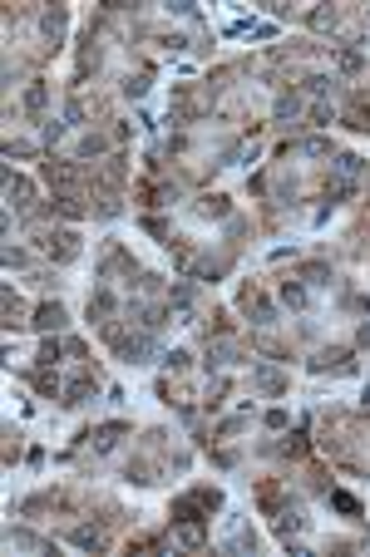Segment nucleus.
<instances>
[{
    "label": "nucleus",
    "mask_w": 370,
    "mask_h": 557,
    "mask_svg": "<svg viewBox=\"0 0 370 557\" xmlns=\"http://www.w3.org/2000/svg\"><path fill=\"white\" fill-rule=\"evenodd\" d=\"M104 336H109V346L119 350V360H129V365H143L153 355V336H148V330H143V336H129L124 325H109Z\"/></svg>",
    "instance_id": "1"
},
{
    "label": "nucleus",
    "mask_w": 370,
    "mask_h": 557,
    "mask_svg": "<svg viewBox=\"0 0 370 557\" xmlns=\"http://www.w3.org/2000/svg\"><path fill=\"white\" fill-rule=\"evenodd\" d=\"M311 370H316V375H326V370L351 375V370H355V360H351V350H341V346H336V350H321V355H316V360H311Z\"/></svg>",
    "instance_id": "2"
},
{
    "label": "nucleus",
    "mask_w": 370,
    "mask_h": 557,
    "mask_svg": "<svg viewBox=\"0 0 370 557\" xmlns=\"http://www.w3.org/2000/svg\"><path fill=\"white\" fill-rule=\"evenodd\" d=\"M30 325L49 336V330H65V325H70V316H65V306H60V301H45V306L35 311V321H30Z\"/></svg>",
    "instance_id": "3"
},
{
    "label": "nucleus",
    "mask_w": 370,
    "mask_h": 557,
    "mask_svg": "<svg viewBox=\"0 0 370 557\" xmlns=\"http://www.w3.org/2000/svg\"><path fill=\"white\" fill-rule=\"evenodd\" d=\"M252 385L262 389V395H287V375L272 370V365H252Z\"/></svg>",
    "instance_id": "4"
},
{
    "label": "nucleus",
    "mask_w": 370,
    "mask_h": 557,
    "mask_svg": "<svg viewBox=\"0 0 370 557\" xmlns=\"http://www.w3.org/2000/svg\"><path fill=\"white\" fill-rule=\"evenodd\" d=\"M49 257H60V261H74L79 257V232H55V237H45Z\"/></svg>",
    "instance_id": "5"
},
{
    "label": "nucleus",
    "mask_w": 370,
    "mask_h": 557,
    "mask_svg": "<svg viewBox=\"0 0 370 557\" xmlns=\"http://www.w3.org/2000/svg\"><path fill=\"white\" fill-rule=\"evenodd\" d=\"M124 434H129V424H119V419H114V424H99V429L89 434V444H94L99 454H109V449H114V444H119Z\"/></svg>",
    "instance_id": "6"
},
{
    "label": "nucleus",
    "mask_w": 370,
    "mask_h": 557,
    "mask_svg": "<svg viewBox=\"0 0 370 557\" xmlns=\"http://www.w3.org/2000/svg\"><path fill=\"white\" fill-rule=\"evenodd\" d=\"M114 306H119V301H114V291H109V286H99V291L89 296V321H109V316H114Z\"/></svg>",
    "instance_id": "7"
},
{
    "label": "nucleus",
    "mask_w": 370,
    "mask_h": 557,
    "mask_svg": "<svg viewBox=\"0 0 370 557\" xmlns=\"http://www.w3.org/2000/svg\"><path fill=\"white\" fill-rule=\"evenodd\" d=\"M247 316H252V325H262V330H267V325H277V306L267 301V296H247Z\"/></svg>",
    "instance_id": "8"
},
{
    "label": "nucleus",
    "mask_w": 370,
    "mask_h": 557,
    "mask_svg": "<svg viewBox=\"0 0 370 557\" xmlns=\"http://www.w3.org/2000/svg\"><path fill=\"white\" fill-rule=\"evenodd\" d=\"M202 503H198V498L188 493V498H173V523H202Z\"/></svg>",
    "instance_id": "9"
},
{
    "label": "nucleus",
    "mask_w": 370,
    "mask_h": 557,
    "mask_svg": "<svg viewBox=\"0 0 370 557\" xmlns=\"http://www.w3.org/2000/svg\"><path fill=\"white\" fill-rule=\"evenodd\" d=\"M301 523H306V518H301V508H296V503L277 508V533H282L287 542H291V533H301Z\"/></svg>",
    "instance_id": "10"
},
{
    "label": "nucleus",
    "mask_w": 370,
    "mask_h": 557,
    "mask_svg": "<svg viewBox=\"0 0 370 557\" xmlns=\"http://www.w3.org/2000/svg\"><path fill=\"white\" fill-rule=\"evenodd\" d=\"M89 395H94V380H89V375H79V380H70V385H65V405H70V410H79Z\"/></svg>",
    "instance_id": "11"
},
{
    "label": "nucleus",
    "mask_w": 370,
    "mask_h": 557,
    "mask_svg": "<svg viewBox=\"0 0 370 557\" xmlns=\"http://www.w3.org/2000/svg\"><path fill=\"white\" fill-rule=\"evenodd\" d=\"M6 542H10V547H25V552H49V542H45V538H35V533H25V528H10V533H6Z\"/></svg>",
    "instance_id": "12"
},
{
    "label": "nucleus",
    "mask_w": 370,
    "mask_h": 557,
    "mask_svg": "<svg viewBox=\"0 0 370 557\" xmlns=\"http://www.w3.org/2000/svg\"><path fill=\"white\" fill-rule=\"evenodd\" d=\"M40 30H45V40H55V45H60V35H65V10H60V6H55V10H45V15H40Z\"/></svg>",
    "instance_id": "13"
},
{
    "label": "nucleus",
    "mask_w": 370,
    "mask_h": 557,
    "mask_svg": "<svg viewBox=\"0 0 370 557\" xmlns=\"http://www.w3.org/2000/svg\"><path fill=\"white\" fill-rule=\"evenodd\" d=\"M301 282H306V286H331V266H326V261H306V266H301Z\"/></svg>",
    "instance_id": "14"
},
{
    "label": "nucleus",
    "mask_w": 370,
    "mask_h": 557,
    "mask_svg": "<svg viewBox=\"0 0 370 557\" xmlns=\"http://www.w3.org/2000/svg\"><path fill=\"white\" fill-rule=\"evenodd\" d=\"M70 542H74V547H84V552H89V547L99 552V547H104V533H99V528H74V533H70Z\"/></svg>",
    "instance_id": "15"
},
{
    "label": "nucleus",
    "mask_w": 370,
    "mask_h": 557,
    "mask_svg": "<svg viewBox=\"0 0 370 557\" xmlns=\"http://www.w3.org/2000/svg\"><path fill=\"white\" fill-rule=\"evenodd\" d=\"M173 528H178V542H183V547H202V542H207L202 523H173Z\"/></svg>",
    "instance_id": "16"
},
{
    "label": "nucleus",
    "mask_w": 370,
    "mask_h": 557,
    "mask_svg": "<svg viewBox=\"0 0 370 557\" xmlns=\"http://www.w3.org/2000/svg\"><path fill=\"white\" fill-rule=\"evenodd\" d=\"M272 114H277V124H287V119H296V114H301V94H282V99H277V108H272Z\"/></svg>",
    "instance_id": "17"
},
{
    "label": "nucleus",
    "mask_w": 370,
    "mask_h": 557,
    "mask_svg": "<svg viewBox=\"0 0 370 557\" xmlns=\"http://www.w3.org/2000/svg\"><path fill=\"white\" fill-rule=\"evenodd\" d=\"M45 104H49V84H40V79H35V84L25 89V108H35V114H40Z\"/></svg>",
    "instance_id": "18"
},
{
    "label": "nucleus",
    "mask_w": 370,
    "mask_h": 557,
    "mask_svg": "<svg viewBox=\"0 0 370 557\" xmlns=\"http://www.w3.org/2000/svg\"><path fill=\"white\" fill-rule=\"evenodd\" d=\"M351 193H355V183H351V178H336V183H326V202H331V207H336V202H346Z\"/></svg>",
    "instance_id": "19"
},
{
    "label": "nucleus",
    "mask_w": 370,
    "mask_h": 557,
    "mask_svg": "<svg viewBox=\"0 0 370 557\" xmlns=\"http://www.w3.org/2000/svg\"><path fill=\"white\" fill-rule=\"evenodd\" d=\"M282 301H287L291 311H301V306H306V286H301V282H282Z\"/></svg>",
    "instance_id": "20"
},
{
    "label": "nucleus",
    "mask_w": 370,
    "mask_h": 557,
    "mask_svg": "<svg viewBox=\"0 0 370 557\" xmlns=\"http://www.w3.org/2000/svg\"><path fill=\"white\" fill-rule=\"evenodd\" d=\"M360 173V158L355 153H336V178H355Z\"/></svg>",
    "instance_id": "21"
},
{
    "label": "nucleus",
    "mask_w": 370,
    "mask_h": 557,
    "mask_svg": "<svg viewBox=\"0 0 370 557\" xmlns=\"http://www.w3.org/2000/svg\"><path fill=\"white\" fill-rule=\"evenodd\" d=\"M198 212H202V217H227V197H223V193H218V197H202Z\"/></svg>",
    "instance_id": "22"
},
{
    "label": "nucleus",
    "mask_w": 370,
    "mask_h": 557,
    "mask_svg": "<svg viewBox=\"0 0 370 557\" xmlns=\"http://www.w3.org/2000/svg\"><path fill=\"white\" fill-rule=\"evenodd\" d=\"M193 498H198L207 513H218V508H223V493H218V488H193Z\"/></svg>",
    "instance_id": "23"
},
{
    "label": "nucleus",
    "mask_w": 370,
    "mask_h": 557,
    "mask_svg": "<svg viewBox=\"0 0 370 557\" xmlns=\"http://www.w3.org/2000/svg\"><path fill=\"white\" fill-rule=\"evenodd\" d=\"M6 193H10V202H15V207H30V183H25V178H10V188H6Z\"/></svg>",
    "instance_id": "24"
},
{
    "label": "nucleus",
    "mask_w": 370,
    "mask_h": 557,
    "mask_svg": "<svg viewBox=\"0 0 370 557\" xmlns=\"http://www.w3.org/2000/svg\"><path fill=\"white\" fill-rule=\"evenodd\" d=\"M306 20H311V30H331V25H336V10H326V6H316V10H311Z\"/></svg>",
    "instance_id": "25"
},
{
    "label": "nucleus",
    "mask_w": 370,
    "mask_h": 557,
    "mask_svg": "<svg viewBox=\"0 0 370 557\" xmlns=\"http://www.w3.org/2000/svg\"><path fill=\"white\" fill-rule=\"evenodd\" d=\"M74 153H79V158H94V153H104V138H99V134H84Z\"/></svg>",
    "instance_id": "26"
},
{
    "label": "nucleus",
    "mask_w": 370,
    "mask_h": 557,
    "mask_svg": "<svg viewBox=\"0 0 370 557\" xmlns=\"http://www.w3.org/2000/svg\"><path fill=\"white\" fill-rule=\"evenodd\" d=\"M65 129H70V124H60V119H45L40 138H45V143H60V138H65Z\"/></svg>",
    "instance_id": "27"
},
{
    "label": "nucleus",
    "mask_w": 370,
    "mask_h": 557,
    "mask_svg": "<svg viewBox=\"0 0 370 557\" xmlns=\"http://www.w3.org/2000/svg\"><path fill=\"white\" fill-rule=\"evenodd\" d=\"M60 355H65V346H60V341H45V346H40V365H55Z\"/></svg>",
    "instance_id": "28"
},
{
    "label": "nucleus",
    "mask_w": 370,
    "mask_h": 557,
    "mask_svg": "<svg viewBox=\"0 0 370 557\" xmlns=\"http://www.w3.org/2000/svg\"><path fill=\"white\" fill-rule=\"evenodd\" d=\"M282 454H291V459H301V454H306V434H287V444H282Z\"/></svg>",
    "instance_id": "29"
},
{
    "label": "nucleus",
    "mask_w": 370,
    "mask_h": 557,
    "mask_svg": "<svg viewBox=\"0 0 370 557\" xmlns=\"http://www.w3.org/2000/svg\"><path fill=\"white\" fill-rule=\"evenodd\" d=\"M301 153H306V158H326V153H331V143H326V138H306V143H301Z\"/></svg>",
    "instance_id": "30"
},
{
    "label": "nucleus",
    "mask_w": 370,
    "mask_h": 557,
    "mask_svg": "<svg viewBox=\"0 0 370 557\" xmlns=\"http://www.w3.org/2000/svg\"><path fill=\"white\" fill-rule=\"evenodd\" d=\"M124 94H129V99H143V94H148V79H143V74H138V79L129 74V79H124Z\"/></svg>",
    "instance_id": "31"
},
{
    "label": "nucleus",
    "mask_w": 370,
    "mask_h": 557,
    "mask_svg": "<svg viewBox=\"0 0 370 557\" xmlns=\"http://www.w3.org/2000/svg\"><path fill=\"white\" fill-rule=\"evenodd\" d=\"M331 503H336L341 513H351V518L360 513V503H355V498H351V493H331Z\"/></svg>",
    "instance_id": "32"
},
{
    "label": "nucleus",
    "mask_w": 370,
    "mask_h": 557,
    "mask_svg": "<svg viewBox=\"0 0 370 557\" xmlns=\"http://www.w3.org/2000/svg\"><path fill=\"white\" fill-rule=\"evenodd\" d=\"M94 212H99V217H119V212H124V202H119V197H104Z\"/></svg>",
    "instance_id": "33"
},
{
    "label": "nucleus",
    "mask_w": 370,
    "mask_h": 557,
    "mask_svg": "<svg viewBox=\"0 0 370 557\" xmlns=\"http://www.w3.org/2000/svg\"><path fill=\"white\" fill-rule=\"evenodd\" d=\"M331 84H336V79H326V74H311V79H306V89H311V94H326Z\"/></svg>",
    "instance_id": "34"
},
{
    "label": "nucleus",
    "mask_w": 370,
    "mask_h": 557,
    "mask_svg": "<svg viewBox=\"0 0 370 557\" xmlns=\"http://www.w3.org/2000/svg\"><path fill=\"white\" fill-rule=\"evenodd\" d=\"M30 153H35V148H30V143H15V138H10V143H6V158H30Z\"/></svg>",
    "instance_id": "35"
},
{
    "label": "nucleus",
    "mask_w": 370,
    "mask_h": 557,
    "mask_svg": "<svg viewBox=\"0 0 370 557\" xmlns=\"http://www.w3.org/2000/svg\"><path fill=\"white\" fill-rule=\"evenodd\" d=\"M168 360V370H188V350H173V355H163Z\"/></svg>",
    "instance_id": "36"
},
{
    "label": "nucleus",
    "mask_w": 370,
    "mask_h": 557,
    "mask_svg": "<svg viewBox=\"0 0 370 557\" xmlns=\"http://www.w3.org/2000/svg\"><path fill=\"white\" fill-rule=\"evenodd\" d=\"M6 266H25V252L20 247H6Z\"/></svg>",
    "instance_id": "37"
},
{
    "label": "nucleus",
    "mask_w": 370,
    "mask_h": 557,
    "mask_svg": "<svg viewBox=\"0 0 370 557\" xmlns=\"http://www.w3.org/2000/svg\"><path fill=\"white\" fill-rule=\"evenodd\" d=\"M355 346H370V321H365V325L355 330Z\"/></svg>",
    "instance_id": "38"
}]
</instances>
